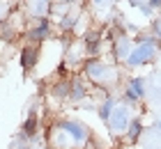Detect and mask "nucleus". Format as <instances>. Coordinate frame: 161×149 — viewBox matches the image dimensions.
Segmentation results:
<instances>
[{"mask_svg": "<svg viewBox=\"0 0 161 149\" xmlns=\"http://www.w3.org/2000/svg\"><path fill=\"white\" fill-rule=\"evenodd\" d=\"M92 131L76 117H58L46 126V142L51 149H85Z\"/></svg>", "mask_w": 161, "mask_h": 149, "instance_id": "nucleus-1", "label": "nucleus"}, {"mask_svg": "<svg viewBox=\"0 0 161 149\" xmlns=\"http://www.w3.org/2000/svg\"><path fill=\"white\" fill-rule=\"evenodd\" d=\"M78 73L83 76L90 87L99 89V92H113V87L120 80V67L118 62H108L104 57H85L80 64Z\"/></svg>", "mask_w": 161, "mask_h": 149, "instance_id": "nucleus-2", "label": "nucleus"}, {"mask_svg": "<svg viewBox=\"0 0 161 149\" xmlns=\"http://www.w3.org/2000/svg\"><path fill=\"white\" fill-rule=\"evenodd\" d=\"M55 23L51 16H39V19H30V25H28L23 32H21V39L28 44H46L51 39H55Z\"/></svg>", "mask_w": 161, "mask_h": 149, "instance_id": "nucleus-3", "label": "nucleus"}, {"mask_svg": "<svg viewBox=\"0 0 161 149\" xmlns=\"http://www.w3.org/2000/svg\"><path fill=\"white\" fill-rule=\"evenodd\" d=\"M159 44L157 41H147V44H134V48H131V53L124 57V67L127 69H141V67H145V64H150L152 60L157 57V53H159Z\"/></svg>", "mask_w": 161, "mask_h": 149, "instance_id": "nucleus-4", "label": "nucleus"}, {"mask_svg": "<svg viewBox=\"0 0 161 149\" xmlns=\"http://www.w3.org/2000/svg\"><path fill=\"white\" fill-rule=\"evenodd\" d=\"M131 117H134L131 115V106L124 103V101H118V106L113 108V113H111V117H108V122H106L108 133H111L113 138H122L124 133H127V129H129Z\"/></svg>", "mask_w": 161, "mask_h": 149, "instance_id": "nucleus-5", "label": "nucleus"}, {"mask_svg": "<svg viewBox=\"0 0 161 149\" xmlns=\"http://www.w3.org/2000/svg\"><path fill=\"white\" fill-rule=\"evenodd\" d=\"M145 96H147V78L129 76L124 80V89H122V101L124 103H129L131 108H136Z\"/></svg>", "mask_w": 161, "mask_h": 149, "instance_id": "nucleus-6", "label": "nucleus"}, {"mask_svg": "<svg viewBox=\"0 0 161 149\" xmlns=\"http://www.w3.org/2000/svg\"><path fill=\"white\" fill-rule=\"evenodd\" d=\"M44 44H23L19 51V67L23 69L25 73H30L37 69V64H39V60H42V53H44Z\"/></svg>", "mask_w": 161, "mask_h": 149, "instance_id": "nucleus-7", "label": "nucleus"}, {"mask_svg": "<svg viewBox=\"0 0 161 149\" xmlns=\"http://www.w3.org/2000/svg\"><path fill=\"white\" fill-rule=\"evenodd\" d=\"M80 41L85 46V55L87 57H99L101 48H104V30L101 28H87L83 35H80Z\"/></svg>", "mask_w": 161, "mask_h": 149, "instance_id": "nucleus-8", "label": "nucleus"}, {"mask_svg": "<svg viewBox=\"0 0 161 149\" xmlns=\"http://www.w3.org/2000/svg\"><path fill=\"white\" fill-rule=\"evenodd\" d=\"M69 103H83L90 96V83L80 76V73H71L69 78Z\"/></svg>", "mask_w": 161, "mask_h": 149, "instance_id": "nucleus-9", "label": "nucleus"}, {"mask_svg": "<svg viewBox=\"0 0 161 149\" xmlns=\"http://www.w3.org/2000/svg\"><path fill=\"white\" fill-rule=\"evenodd\" d=\"M80 16H83V12L76 9V7H71V9H67L60 19L55 21V28L60 30V32H64V35H76L78 32Z\"/></svg>", "mask_w": 161, "mask_h": 149, "instance_id": "nucleus-10", "label": "nucleus"}, {"mask_svg": "<svg viewBox=\"0 0 161 149\" xmlns=\"http://www.w3.org/2000/svg\"><path fill=\"white\" fill-rule=\"evenodd\" d=\"M131 48H134V39L129 37V32H122L118 39H115L113 44H108V51H111V57L113 62H124V57H127L131 53Z\"/></svg>", "mask_w": 161, "mask_h": 149, "instance_id": "nucleus-11", "label": "nucleus"}, {"mask_svg": "<svg viewBox=\"0 0 161 149\" xmlns=\"http://www.w3.org/2000/svg\"><path fill=\"white\" fill-rule=\"evenodd\" d=\"M42 131V119L37 115V110H28V117L21 122V140H37Z\"/></svg>", "mask_w": 161, "mask_h": 149, "instance_id": "nucleus-12", "label": "nucleus"}, {"mask_svg": "<svg viewBox=\"0 0 161 149\" xmlns=\"http://www.w3.org/2000/svg\"><path fill=\"white\" fill-rule=\"evenodd\" d=\"M69 87H71L69 78H55L53 83L48 85L46 94L53 103H64V101H69Z\"/></svg>", "mask_w": 161, "mask_h": 149, "instance_id": "nucleus-13", "label": "nucleus"}, {"mask_svg": "<svg viewBox=\"0 0 161 149\" xmlns=\"http://www.w3.org/2000/svg\"><path fill=\"white\" fill-rule=\"evenodd\" d=\"M51 5H53V0H23V7H25V12H28L30 19L48 16Z\"/></svg>", "mask_w": 161, "mask_h": 149, "instance_id": "nucleus-14", "label": "nucleus"}, {"mask_svg": "<svg viewBox=\"0 0 161 149\" xmlns=\"http://www.w3.org/2000/svg\"><path fill=\"white\" fill-rule=\"evenodd\" d=\"M143 131H145V124H143V119H141V117H131V122H129V129H127V133L122 136V140H124L127 145H138V140H141Z\"/></svg>", "mask_w": 161, "mask_h": 149, "instance_id": "nucleus-15", "label": "nucleus"}, {"mask_svg": "<svg viewBox=\"0 0 161 149\" xmlns=\"http://www.w3.org/2000/svg\"><path fill=\"white\" fill-rule=\"evenodd\" d=\"M118 96H115V94H111V92H106L104 94V101H101L99 103V106H97V117L101 119V122H108V117H111V113H113V108L115 106H118Z\"/></svg>", "mask_w": 161, "mask_h": 149, "instance_id": "nucleus-16", "label": "nucleus"}, {"mask_svg": "<svg viewBox=\"0 0 161 149\" xmlns=\"http://www.w3.org/2000/svg\"><path fill=\"white\" fill-rule=\"evenodd\" d=\"M55 78H71V67L67 64V60L64 57H60V62L55 64Z\"/></svg>", "mask_w": 161, "mask_h": 149, "instance_id": "nucleus-17", "label": "nucleus"}, {"mask_svg": "<svg viewBox=\"0 0 161 149\" xmlns=\"http://www.w3.org/2000/svg\"><path fill=\"white\" fill-rule=\"evenodd\" d=\"M138 9H141V14H143V16H147V19L154 16V7H150L147 3H141V7H138Z\"/></svg>", "mask_w": 161, "mask_h": 149, "instance_id": "nucleus-18", "label": "nucleus"}, {"mask_svg": "<svg viewBox=\"0 0 161 149\" xmlns=\"http://www.w3.org/2000/svg\"><path fill=\"white\" fill-rule=\"evenodd\" d=\"M55 5H62V7H76L78 0H53Z\"/></svg>", "mask_w": 161, "mask_h": 149, "instance_id": "nucleus-19", "label": "nucleus"}, {"mask_svg": "<svg viewBox=\"0 0 161 149\" xmlns=\"http://www.w3.org/2000/svg\"><path fill=\"white\" fill-rule=\"evenodd\" d=\"M150 7H154V9H161V0H147Z\"/></svg>", "mask_w": 161, "mask_h": 149, "instance_id": "nucleus-20", "label": "nucleus"}, {"mask_svg": "<svg viewBox=\"0 0 161 149\" xmlns=\"http://www.w3.org/2000/svg\"><path fill=\"white\" fill-rule=\"evenodd\" d=\"M12 149H32V147H30V145H28L25 140H23V142H21V145H14Z\"/></svg>", "mask_w": 161, "mask_h": 149, "instance_id": "nucleus-21", "label": "nucleus"}, {"mask_svg": "<svg viewBox=\"0 0 161 149\" xmlns=\"http://www.w3.org/2000/svg\"><path fill=\"white\" fill-rule=\"evenodd\" d=\"M127 5H129V7H141V3H138V0H127Z\"/></svg>", "mask_w": 161, "mask_h": 149, "instance_id": "nucleus-22", "label": "nucleus"}, {"mask_svg": "<svg viewBox=\"0 0 161 149\" xmlns=\"http://www.w3.org/2000/svg\"><path fill=\"white\" fill-rule=\"evenodd\" d=\"M154 37H157V44H159V48H161V32H157Z\"/></svg>", "mask_w": 161, "mask_h": 149, "instance_id": "nucleus-23", "label": "nucleus"}, {"mask_svg": "<svg viewBox=\"0 0 161 149\" xmlns=\"http://www.w3.org/2000/svg\"><path fill=\"white\" fill-rule=\"evenodd\" d=\"M157 129H159V131H161V117H159V119H157Z\"/></svg>", "mask_w": 161, "mask_h": 149, "instance_id": "nucleus-24", "label": "nucleus"}, {"mask_svg": "<svg viewBox=\"0 0 161 149\" xmlns=\"http://www.w3.org/2000/svg\"><path fill=\"white\" fill-rule=\"evenodd\" d=\"M92 3H94V5H101V3H104V0H92Z\"/></svg>", "mask_w": 161, "mask_h": 149, "instance_id": "nucleus-25", "label": "nucleus"}, {"mask_svg": "<svg viewBox=\"0 0 161 149\" xmlns=\"http://www.w3.org/2000/svg\"><path fill=\"white\" fill-rule=\"evenodd\" d=\"M159 21H161V16H159Z\"/></svg>", "mask_w": 161, "mask_h": 149, "instance_id": "nucleus-26", "label": "nucleus"}]
</instances>
